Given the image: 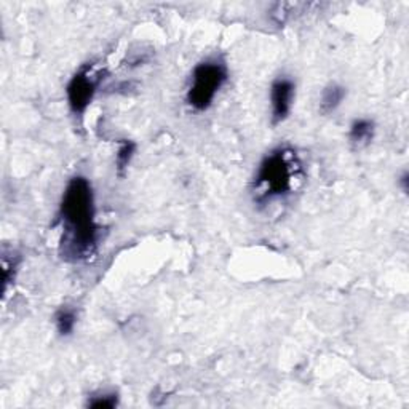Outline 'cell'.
Segmentation results:
<instances>
[{
	"instance_id": "cell-1",
	"label": "cell",
	"mask_w": 409,
	"mask_h": 409,
	"mask_svg": "<svg viewBox=\"0 0 409 409\" xmlns=\"http://www.w3.org/2000/svg\"><path fill=\"white\" fill-rule=\"evenodd\" d=\"M59 219L63 224L59 246L63 260L79 262L94 256L101 227L96 222L94 194L87 178L74 176L66 185L59 203Z\"/></svg>"
},
{
	"instance_id": "cell-2",
	"label": "cell",
	"mask_w": 409,
	"mask_h": 409,
	"mask_svg": "<svg viewBox=\"0 0 409 409\" xmlns=\"http://www.w3.org/2000/svg\"><path fill=\"white\" fill-rule=\"evenodd\" d=\"M300 166L298 154L290 147H279L267 154L255 178V202L267 204L290 195L298 181Z\"/></svg>"
},
{
	"instance_id": "cell-3",
	"label": "cell",
	"mask_w": 409,
	"mask_h": 409,
	"mask_svg": "<svg viewBox=\"0 0 409 409\" xmlns=\"http://www.w3.org/2000/svg\"><path fill=\"white\" fill-rule=\"evenodd\" d=\"M227 80V64L222 59L208 58L198 63L192 71L190 85L185 94L188 104L197 112L208 111Z\"/></svg>"
},
{
	"instance_id": "cell-4",
	"label": "cell",
	"mask_w": 409,
	"mask_h": 409,
	"mask_svg": "<svg viewBox=\"0 0 409 409\" xmlns=\"http://www.w3.org/2000/svg\"><path fill=\"white\" fill-rule=\"evenodd\" d=\"M104 71H94L93 64H83L82 68L72 75L68 87H66V94H68V104L72 114L82 116L92 104L96 92L104 79Z\"/></svg>"
},
{
	"instance_id": "cell-5",
	"label": "cell",
	"mask_w": 409,
	"mask_h": 409,
	"mask_svg": "<svg viewBox=\"0 0 409 409\" xmlns=\"http://www.w3.org/2000/svg\"><path fill=\"white\" fill-rule=\"evenodd\" d=\"M296 94V85L290 77H279L270 87V107H272V125H280L290 116Z\"/></svg>"
},
{
	"instance_id": "cell-6",
	"label": "cell",
	"mask_w": 409,
	"mask_h": 409,
	"mask_svg": "<svg viewBox=\"0 0 409 409\" xmlns=\"http://www.w3.org/2000/svg\"><path fill=\"white\" fill-rule=\"evenodd\" d=\"M374 135L376 125L370 118H357L350 125V130H348V140L358 149L370 146L372 140H374Z\"/></svg>"
},
{
	"instance_id": "cell-7",
	"label": "cell",
	"mask_w": 409,
	"mask_h": 409,
	"mask_svg": "<svg viewBox=\"0 0 409 409\" xmlns=\"http://www.w3.org/2000/svg\"><path fill=\"white\" fill-rule=\"evenodd\" d=\"M346 88L339 85V83H329V85L323 90L320 98V112L323 116H329L342 104L346 98Z\"/></svg>"
},
{
	"instance_id": "cell-8",
	"label": "cell",
	"mask_w": 409,
	"mask_h": 409,
	"mask_svg": "<svg viewBox=\"0 0 409 409\" xmlns=\"http://www.w3.org/2000/svg\"><path fill=\"white\" fill-rule=\"evenodd\" d=\"M136 154V142L131 140H120L118 141V150L116 154V168L118 176H123L125 171L128 170V166L131 164Z\"/></svg>"
},
{
	"instance_id": "cell-9",
	"label": "cell",
	"mask_w": 409,
	"mask_h": 409,
	"mask_svg": "<svg viewBox=\"0 0 409 409\" xmlns=\"http://www.w3.org/2000/svg\"><path fill=\"white\" fill-rule=\"evenodd\" d=\"M55 324L59 336H71L77 324V312L68 305L61 307L55 314Z\"/></svg>"
},
{
	"instance_id": "cell-10",
	"label": "cell",
	"mask_w": 409,
	"mask_h": 409,
	"mask_svg": "<svg viewBox=\"0 0 409 409\" xmlns=\"http://www.w3.org/2000/svg\"><path fill=\"white\" fill-rule=\"evenodd\" d=\"M118 405V396L117 393H109V392H102L92 395L87 401L88 408L94 409H112Z\"/></svg>"
},
{
	"instance_id": "cell-11",
	"label": "cell",
	"mask_w": 409,
	"mask_h": 409,
	"mask_svg": "<svg viewBox=\"0 0 409 409\" xmlns=\"http://www.w3.org/2000/svg\"><path fill=\"white\" fill-rule=\"evenodd\" d=\"M18 266H20V256H11L10 260L7 257V255L4 256L2 267H4V290L5 291L8 290L10 283H13L15 281Z\"/></svg>"
},
{
	"instance_id": "cell-12",
	"label": "cell",
	"mask_w": 409,
	"mask_h": 409,
	"mask_svg": "<svg viewBox=\"0 0 409 409\" xmlns=\"http://www.w3.org/2000/svg\"><path fill=\"white\" fill-rule=\"evenodd\" d=\"M398 184H400L401 190L405 192V194H408V190H409V174L406 171L403 173V176L398 179Z\"/></svg>"
}]
</instances>
